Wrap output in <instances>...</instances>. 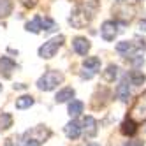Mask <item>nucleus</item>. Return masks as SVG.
<instances>
[{
	"label": "nucleus",
	"mask_w": 146,
	"mask_h": 146,
	"mask_svg": "<svg viewBox=\"0 0 146 146\" xmlns=\"http://www.w3.org/2000/svg\"><path fill=\"white\" fill-rule=\"evenodd\" d=\"M62 81H64V74H62V72H58V70H48V72H44V74L39 78L37 88L42 90V92H51V90H55Z\"/></svg>",
	"instance_id": "f257e3e1"
},
{
	"label": "nucleus",
	"mask_w": 146,
	"mask_h": 146,
	"mask_svg": "<svg viewBox=\"0 0 146 146\" xmlns=\"http://www.w3.org/2000/svg\"><path fill=\"white\" fill-rule=\"evenodd\" d=\"M116 76H118V65H109L104 72V79L106 81H114Z\"/></svg>",
	"instance_id": "aec40b11"
},
{
	"label": "nucleus",
	"mask_w": 146,
	"mask_h": 146,
	"mask_svg": "<svg viewBox=\"0 0 146 146\" xmlns=\"http://www.w3.org/2000/svg\"><path fill=\"white\" fill-rule=\"evenodd\" d=\"M135 49V44L132 42V40H121V42L116 44V51L121 55H129V51Z\"/></svg>",
	"instance_id": "dca6fc26"
},
{
	"label": "nucleus",
	"mask_w": 146,
	"mask_h": 146,
	"mask_svg": "<svg viewBox=\"0 0 146 146\" xmlns=\"http://www.w3.org/2000/svg\"><path fill=\"white\" fill-rule=\"evenodd\" d=\"M72 48H74V51L78 55H86L92 44H90V40L86 37H74V40H72Z\"/></svg>",
	"instance_id": "20e7f679"
},
{
	"label": "nucleus",
	"mask_w": 146,
	"mask_h": 146,
	"mask_svg": "<svg viewBox=\"0 0 146 146\" xmlns=\"http://www.w3.org/2000/svg\"><path fill=\"white\" fill-rule=\"evenodd\" d=\"M88 146H100V144H97V143H92V144H88Z\"/></svg>",
	"instance_id": "a878e982"
},
{
	"label": "nucleus",
	"mask_w": 146,
	"mask_h": 146,
	"mask_svg": "<svg viewBox=\"0 0 146 146\" xmlns=\"http://www.w3.org/2000/svg\"><path fill=\"white\" fill-rule=\"evenodd\" d=\"M116 95H118V99L123 100V102L129 100V97H130V88H129V83H127V81H121L120 85L116 86Z\"/></svg>",
	"instance_id": "ddd939ff"
},
{
	"label": "nucleus",
	"mask_w": 146,
	"mask_h": 146,
	"mask_svg": "<svg viewBox=\"0 0 146 146\" xmlns=\"http://www.w3.org/2000/svg\"><path fill=\"white\" fill-rule=\"evenodd\" d=\"M14 69H16L14 60H11L9 56H0V74L4 78H9Z\"/></svg>",
	"instance_id": "423d86ee"
},
{
	"label": "nucleus",
	"mask_w": 146,
	"mask_h": 146,
	"mask_svg": "<svg viewBox=\"0 0 146 146\" xmlns=\"http://www.w3.org/2000/svg\"><path fill=\"white\" fill-rule=\"evenodd\" d=\"M83 109H85V104H83L81 100H74V99L69 102V108H67V111H69V114L72 118L79 116V114L83 113Z\"/></svg>",
	"instance_id": "f8f14e48"
},
{
	"label": "nucleus",
	"mask_w": 146,
	"mask_h": 146,
	"mask_svg": "<svg viewBox=\"0 0 146 146\" xmlns=\"http://www.w3.org/2000/svg\"><path fill=\"white\" fill-rule=\"evenodd\" d=\"M11 127H13V114L2 113V114H0V132L11 129Z\"/></svg>",
	"instance_id": "f3484780"
},
{
	"label": "nucleus",
	"mask_w": 146,
	"mask_h": 146,
	"mask_svg": "<svg viewBox=\"0 0 146 146\" xmlns=\"http://www.w3.org/2000/svg\"><path fill=\"white\" fill-rule=\"evenodd\" d=\"M74 88H70V86H65V88H62L58 93H56V97H55V100L58 102V104H62V102H67V100H72L74 99Z\"/></svg>",
	"instance_id": "1a4fd4ad"
},
{
	"label": "nucleus",
	"mask_w": 146,
	"mask_h": 146,
	"mask_svg": "<svg viewBox=\"0 0 146 146\" xmlns=\"http://www.w3.org/2000/svg\"><path fill=\"white\" fill-rule=\"evenodd\" d=\"M125 146H144V143L141 139H132V141H127Z\"/></svg>",
	"instance_id": "4be33fe9"
},
{
	"label": "nucleus",
	"mask_w": 146,
	"mask_h": 146,
	"mask_svg": "<svg viewBox=\"0 0 146 146\" xmlns=\"http://www.w3.org/2000/svg\"><path fill=\"white\" fill-rule=\"evenodd\" d=\"M81 130H85L86 137H93V135L97 134V120L93 118V116H85V118H83Z\"/></svg>",
	"instance_id": "39448f33"
},
{
	"label": "nucleus",
	"mask_w": 146,
	"mask_h": 146,
	"mask_svg": "<svg viewBox=\"0 0 146 146\" xmlns=\"http://www.w3.org/2000/svg\"><path fill=\"white\" fill-rule=\"evenodd\" d=\"M34 97L32 95H21L19 99H16V109H27L30 106H34Z\"/></svg>",
	"instance_id": "4468645a"
},
{
	"label": "nucleus",
	"mask_w": 146,
	"mask_h": 146,
	"mask_svg": "<svg viewBox=\"0 0 146 146\" xmlns=\"http://www.w3.org/2000/svg\"><path fill=\"white\" fill-rule=\"evenodd\" d=\"M0 92H2V85H0Z\"/></svg>",
	"instance_id": "bb28decb"
},
{
	"label": "nucleus",
	"mask_w": 146,
	"mask_h": 146,
	"mask_svg": "<svg viewBox=\"0 0 146 146\" xmlns=\"http://www.w3.org/2000/svg\"><path fill=\"white\" fill-rule=\"evenodd\" d=\"M65 134H67V137L69 139H78L79 135H81V125L76 121V120H72V121H69L67 125H65Z\"/></svg>",
	"instance_id": "0eeeda50"
},
{
	"label": "nucleus",
	"mask_w": 146,
	"mask_h": 146,
	"mask_svg": "<svg viewBox=\"0 0 146 146\" xmlns=\"http://www.w3.org/2000/svg\"><path fill=\"white\" fill-rule=\"evenodd\" d=\"M40 28H42L44 32H53V30H56V23L51 18H42L40 19Z\"/></svg>",
	"instance_id": "6ab92c4d"
},
{
	"label": "nucleus",
	"mask_w": 146,
	"mask_h": 146,
	"mask_svg": "<svg viewBox=\"0 0 146 146\" xmlns=\"http://www.w3.org/2000/svg\"><path fill=\"white\" fill-rule=\"evenodd\" d=\"M64 40H65L64 35H56V37H53V39H49L48 42H44L42 46L39 48V56H40V58H44V60L53 58V56L56 55V51L62 48Z\"/></svg>",
	"instance_id": "f03ea898"
},
{
	"label": "nucleus",
	"mask_w": 146,
	"mask_h": 146,
	"mask_svg": "<svg viewBox=\"0 0 146 146\" xmlns=\"http://www.w3.org/2000/svg\"><path fill=\"white\" fill-rule=\"evenodd\" d=\"M118 2H123V0H118Z\"/></svg>",
	"instance_id": "cd10ccee"
},
{
	"label": "nucleus",
	"mask_w": 146,
	"mask_h": 146,
	"mask_svg": "<svg viewBox=\"0 0 146 146\" xmlns=\"http://www.w3.org/2000/svg\"><path fill=\"white\" fill-rule=\"evenodd\" d=\"M139 30L141 32H146V19H141L139 21Z\"/></svg>",
	"instance_id": "b1692460"
},
{
	"label": "nucleus",
	"mask_w": 146,
	"mask_h": 146,
	"mask_svg": "<svg viewBox=\"0 0 146 146\" xmlns=\"http://www.w3.org/2000/svg\"><path fill=\"white\" fill-rule=\"evenodd\" d=\"M127 78H129V81H130V85H134V86H141L143 83L146 81V76L143 74L141 70H137V69L130 70L129 74H127Z\"/></svg>",
	"instance_id": "9d476101"
},
{
	"label": "nucleus",
	"mask_w": 146,
	"mask_h": 146,
	"mask_svg": "<svg viewBox=\"0 0 146 146\" xmlns=\"http://www.w3.org/2000/svg\"><path fill=\"white\" fill-rule=\"evenodd\" d=\"M83 67L95 74L97 70H100V58L99 56H88V58L83 60Z\"/></svg>",
	"instance_id": "6e6552de"
},
{
	"label": "nucleus",
	"mask_w": 146,
	"mask_h": 146,
	"mask_svg": "<svg viewBox=\"0 0 146 146\" xmlns=\"http://www.w3.org/2000/svg\"><path fill=\"white\" fill-rule=\"evenodd\" d=\"M129 60H130V64H132V65H135V67H137V65H143V64H144V58H143L141 55H134V56H130Z\"/></svg>",
	"instance_id": "412c9836"
},
{
	"label": "nucleus",
	"mask_w": 146,
	"mask_h": 146,
	"mask_svg": "<svg viewBox=\"0 0 146 146\" xmlns=\"http://www.w3.org/2000/svg\"><path fill=\"white\" fill-rule=\"evenodd\" d=\"M137 2H141V0H137Z\"/></svg>",
	"instance_id": "c85d7f7f"
},
{
	"label": "nucleus",
	"mask_w": 146,
	"mask_h": 146,
	"mask_svg": "<svg viewBox=\"0 0 146 146\" xmlns=\"http://www.w3.org/2000/svg\"><path fill=\"white\" fill-rule=\"evenodd\" d=\"M40 19H42L40 16H35L32 21H28V23H27V30H28V32H32V34H39L40 30H42V28H40Z\"/></svg>",
	"instance_id": "a211bd4d"
},
{
	"label": "nucleus",
	"mask_w": 146,
	"mask_h": 146,
	"mask_svg": "<svg viewBox=\"0 0 146 146\" xmlns=\"http://www.w3.org/2000/svg\"><path fill=\"white\" fill-rule=\"evenodd\" d=\"M13 0H0V18H7L13 13Z\"/></svg>",
	"instance_id": "2eb2a0df"
},
{
	"label": "nucleus",
	"mask_w": 146,
	"mask_h": 146,
	"mask_svg": "<svg viewBox=\"0 0 146 146\" xmlns=\"http://www.w3.org/2000/svg\"><path fill=\"white\" fill-rule=\"evenodd\" d=\"M135 132H137V123L132 118H125L121 123V134L123 135H134Z\"/></svg>",
	"instance_id": "9b49d317"
},
{
	"label": "nucleus",
	"mask_w": 146,
	"mask_h": 146,
	"mask_svg": "<svg viewBox=\"0 0 146 146\" xmlns=\"http://www.w3.org/2000/svg\"><path fill=\"white\" fill-rule=\"evenodd\" d=\"M23 90V88H27V85H23V83H19V85H14V90Z\"/></svg>",
	"instance_id": "393cba45"
},
{
	"label": "nucleus",
	"mask_w": 146,
	"mask_h": 146,
	"mask_svg": "<svg viewBox=\"0 0 146 146\" xmlns=\"http://www.w3.org/2000/svg\"><path fill=\"white\" fill-rule=\"evenodd\" d=\"M23 146H40V141H37V139H27Z\"/></svg>",
	"instance_id": "5701e85b"
},
{
	"label": "nucleus",
	"mask_w": 146,
	"mask_h": 146,
	"mask_svg": "<svg viewBox=\"0 0 146 146\" xmlns=\"http://www.w3.org/2000/svg\"><path fill=\"white\" fill-rule=\"evenodd\" d=\"M116 34H118V23L114 21V19H108V21H104L100 25V37L106 40V42L114 40Z\"/></svg>",
	"instance_id": "7ed1b4c3"
}]
</instances>
